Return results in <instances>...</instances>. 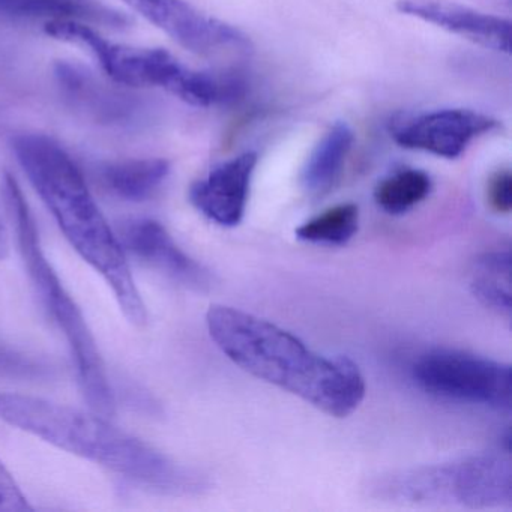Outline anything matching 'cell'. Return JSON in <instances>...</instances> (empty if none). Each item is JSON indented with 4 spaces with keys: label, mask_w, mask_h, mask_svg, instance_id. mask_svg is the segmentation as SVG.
Listing matches in <instances>:
<instances>
[{
    "label": "cell",
    "mask_w": 512,
    "mask_h": 512,
    "mask_svg": "<svg viewBox=\"0 0 512 512\" xmlns=\"http://www.w3.org/2000/svg\"><path fill=\"white\" fill-rule=\"evenodd\" d=\"M473 296L500 316L511 317V254L509 250L481 254L473 263Z\"/></svg>",
    "instance_id": "obj_16"
},
{
    "label": "cell",
    "mask_w": 512,
    "mask_h": 512,
    "mask_svg": "<svg viewBox=\"0 0 512 512\" xmlns=\"http://www.w3.org/2000/svg\"><path fill=\"white\" fill-rule=\"evenodd\" d=\"M0 419L44 442L166 493H202V473L179 466L98 415L32 395L0 392Z\"/></svg>",
    "instance_id": "obj_3"
},
{
    "label": "cell",
    "mask_w": 512,
    "mask_h": 512,
    "mask_svg": "<svg viewBox=\"0 0 512 512\" xmlns=\"http://www.w3.org/2000/svg\"><path fill=\"white\" fill-rule=\"evenodd\" d=\"M424 391L446 400L509 412L511 365L460 350L425 353L412 368Z\"/></svg>",
    "instance_id": "obj_6"
},
{
    "label": "cell",
    "mask_w": 512,
    "mask_h": 512,
    "mask_svg": "<svg viewBox=\"0 0 512 512\" xmlns=\"http://www.w3.org/2000/svg\"><path fill=\"white\" fill-rule=\"evenodd\" d=\"M497 128L499 122L482 113L445 109L422 113L400 122L395 125L392 136L401 148L454 160L466 151L473 140Z\"/></svg>",
    "instance_id": "obj_8"
},
{
    "label": "cell",
    "mask_w": 512,
    "mask_h": 512,
    "mask_svg": "<svg viewBox=\"0 0 512 512\" xmlns=\"http://www.w3.org/2000/svg\"><path fill=\"white\" fill-rule=\"evenodd\" d=\"M46 32L56 40L88 49L116 83L161 88L196 107L221 103L223 83L218 74L190 70L166 50L119 46L80 20H50Z\"/></svg>",
    "instance_id": "obj_5"
},
{
    "label": "cell",
    "mask_w": 512,
    "mask_h": 512,
    "mask_svg": "<svg viewBox=\"0 0 512 512\" xmlns=\"http://www.w3.org/2000/svg\"><path fill=\"white\" fill-rule=\"evenodd\" d=\"M355 143V133L347 122L332 125L314 146L305 161L301 184L308 193L328 190L343 170Z\"/></svg>",
    "instance_id": "obj_14"
},
{
    "label": "cell",
    "mask_w": 512,
    "mask_h": 512,
    "mask_svg": "<svg viewBox=\"0 0 512 512\" xmlns=\"http://www.w3.org/2000/svg\"><path fill=\"white\" fill-rule=\"evenodd\" d=\"M122 247L152 268L196 292L214 286L211 272L191 259L173 241L163 224L149 218H136L122 227Z\"/></svg>",
    "instance_id": "obj_9"
},
{
    "label": "cell",
    "mask_w": 512,
    "mask_h": 512,
    "mask_svg": "<svg viewBox=\"0 0 512 512\" xmlns=\"http://www.w3.org/2000/svg\"><path fill=\"white\" fill-rule=\"evenodd\" d=\"M359 229V208L355 203H341L305 221L296 229L299 241L341 247L352 241Z\"/></svg>",
    "instance_id": "obj_19"
},
{
    "label": "cell",
    "mask_w": 512,
    "mask_h": 512,
    "mask_svg": "<svg viewBox=\"0 0 512 512\" xmlns=\"http://www.w3.org/2000/svg\"><path fill=\"white\" fill-rule=\"evenodd\" d=\"M56 77L68 98L98 121L121 124L137 112L133 97L106 88L77 65L61 62L56 65Z\"/></svg>",
    "instance_id": "obj_13"
},
{
    "label": "cell",
    "mask_w": 512,
    "mask_h": 512,
    "mask_svg": "<svg viewBox=\"0 0 512 512\" xmlns=\"http://www.w3.org/2000/svg\"><path fill=\"white\" fill-rule=\"evenodd\" d=\"M452 503L472 509L503 508L512 503L511 460L478 454L449 463Z\"/></svg>",
    "instance_id": "obj_12"
},
{
    "label": "cell",
    "mask_w": 512,
    "mask_h": 512,
    "mask_svg": "<svg viewBox=\"0 0 512 512\" xmlns=\"http://www.w3.org/2000/svg\"><path fill=\"white\" fill-rule=\"evenodd\" d=\"M0 16L22 19L92 20L124 25V19L112 11L88 4L85 0H0Z\"/></svg>",
    "instance_id": "obj_17"
},
{
    "label": "cell",
    "mask_w": 512,
    "mask_h": 512,
    "mask_svg": "<svg viewBox=\"0 0 512 512\" xmlns=\"http://www.w3.org/2000/svg\"><path fill=\"white\" fill-rule=\"evenodd\" d=\"M487 200L497 214L508 215L512 209V175L508 169L491 176L487 185Z\"/></svg>",
    "instance_id": "obj_21"
},
{
    "label": "cell",
    "mask_w": 512,
    "mask_h": 512,
    "mask_svg": "<svg viewBox=\"0 0 512 512\" xmlns=\"http://www.w3.org/2000/svg\"><path fill=\"white\" fill-rule=\"evenodd\" d=\"M8 254H10V239H8L7 229L0 218V260L7 259Z\"/></svg>",
    "instance_id": "obj_22"
},
{
    "label": "cell",
    "mask_w": 512,
    "mask_h": 512,
    "mask_svg": "<svg viewBox=\"0 0 512 512\" xmlns=\"http://www.w3.org/2000/svg\"><path fill=\"white\" fill-rule=\"evenodd\" d=\"M13 151L29 181L74 250L109 284L131 325L146 323V307L122 244L92 197L73 158L52 137L25 133Z\"/></svg>",
    "instance_id": "obj_2"
},
{
    "label": "cell",
    "mask_w": 512,
    "mask_h": 512,
    "mask_svg": "<svg viewBox=\"0 0 512 512\" xmlns=\"http://www.w3.org/2000/svg\"><path fill=\"white\" fill-rule=\"evenodd\" d=\"M257 161L256 152H244L212 169L191 187L194 208L220 226H238L247 209Z\"/></svg>",
    "instance_id": "obj_10"
},
{
    "label": "cell",
    "mask_w": 512,
    "mask_h": 512,
    "mask_svg": "<svg viewBox=\"0 0 512 512\" xmlns=\"http://www.w3.org/2000/svg\"><path fill=\"white\" fill-rule=\"evenodd\" d=\"M2 193H4L8 217L16 227L20 253L25 260L29 277L50 316L58 323L59 329L64 332L70 344L83 397L88 401L92 412L101 416L113 415L115 398H113L112 386L107 379L106 368L98 352L94 335L82 311L68 295L55 269L47 260L41 248L34 215L23 196L19 182L11 173H4Z\"/></svg>",
    "instance_id": "obj_4"
},
{
    "label": "cell",
    "mask_w": 512,
    "mask_h": 512,
    "mask_svg": "<svg viewBox=\"0 0 512 512\" xmlns=\"http://www.w3.org/2000/svg\"><path fill=\"white\" fill-rule=\"evenodd\" d=\"M206 325L233 364L326 415L346 418L364 400V376L346 356L320 355L292 332L227 305H212Z\"/></svg>",
    "instance_id": "obj_1"
},
{
    "label": "cell",
    "mask_w": 512,
    "mask_h": 512,
    "mask_svg": "<svg viewBox=\"0 0 512 512\" xmlns=\"http://www.w3.org/2000/svg\"><path fill=\"white\" fill-rule=\"evenodd\" d=\"M430 175L418 169H403L382 179L374 190L377 206L386 214L403 215L430 196Z\"/></svg>",
    "instance_id": "obj_18"
},
{
    "label": "cell",
    "mask_w": 512,
    "mask_h": 512,
    "mask_svg": "<svg viewBox=\"0 0 512 512\" xmlns=\"http://www.w3.org/2000/svg\"><path fill=\"white\" fill-rule=\"evenodd\" d=\"M155 28L197 55L248 53L251 43L241 31L197 10L185 0H124Z\"/></svg>",
    "instance_id": "obj_7"
},
{
    "label": "cell",
    "mask_w": 512,
    "mask_h": 512,
    "mask_svg": "<svg viewBox=\"0 0 512 512\" xmlns=\"http://www.w3.org/2000/svg\"><path fill=\"white\" fill-rule=\"evenodd\" d=\"M169 173V161L161 158L116 161L100 170L104 187L127 202H145L154 196Z\"/></svg>",
    "instance_id": "obj_15"
},
{
    "label": "cell",
    "mask_w": 512,
    "mask_h": 512,
    "mask_svg": "<svg viewBox=\"0 0 512 512\" xmlns=\"http://www.w3.org/2000/svg\"><path fill=\"white\" fill-rule=\"evenodd\" d=\"M28 497L23 494L14 476L0 461V512H32Z\"/></svg>",
    "instance_id": "obj_20"
},
{
    "label": "cell",
    "mask_w": 512,
    "mask_h": 512,
    "mask_svg": "<svg viewBox=\"0 0 512 512\" xmlns=\"http://www.w3.org/2000/svg\"><path fill=\"white\" fill-rule=\"evenodd\" d=\"M397 10L484 49L499 53L511 50V23L502 17L481 13L451 0H397Z\"/></svg>",
    "instance_id": "obj_11"
}]
</instances>
